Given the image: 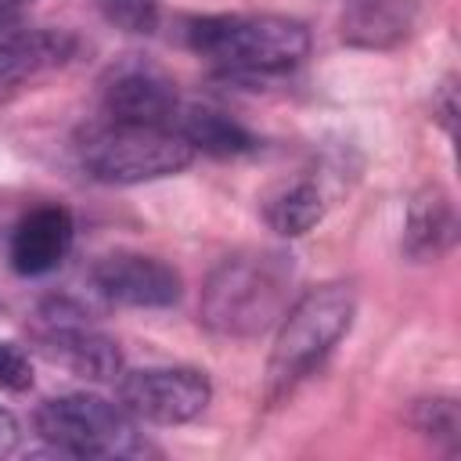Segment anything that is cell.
<instances>
[{
	"instance_id": "obj_17",
	"label": "cell",
	"mask_w": 461,
	"mask_h": 461,
	"mask_svg": "<svg viewBox=\"0 0 461 461\" xmlns=\"http://www.w3.org/2000/svg\"><path fill=\"white\" fill-rule=\"evenodd\" d=\"M414 425L425 436L454 439L457 436V403L454 400H421L414 407Z\"/></svg>"
},
{
	"instance_id": "obj_19",
	"label": "cell",
	"mask_w": 461,
	"mask_h": 461,
	"mask_svg": "<svg viewBox=\"0 0 461 461\" xmlns=\"http://www.w3.org/2000/svg\"><path fill=\"white\" fill-rule=\"evenodd\" d=\"M18 439H22V425H18V418H14L7 407H0V457L14 454V450H18Z\"/></svg>"
},
{
	"instance_id": "obj_12",
	"label": "cell",
	"mask_w": 461,
	"mask_h": 461,
	"mask_svg": "<svg viewBox=\"0 0 461 461\" xmlns=\"http://www.w3.org/2000/svg\"><path fill=\"white\" fill-rule=\"evenodd\" d=\"M418 0H346L342 40L357 47H389L411 32Z\"/></svg>"
},
{
	"instance_id": "obj_9",
	"label": "cell",
	"mask_w": 461,
	"mask_h": 461,
	"mask_svg": "<svg viewBox=\"0 0 461 461\" xmlns=\"http://www.w3.org/2000/svg\"><path fill=\"white\" fill-rule=\"evenodd\" d=\"M72 249V216L61 205H40L11 230V267L22 277H43L65 263Z\"/></svg>"
},
{
	"instance_id": "obj_3",
	"label": "cell",
	"mask_w": 461,
	"mask_h": 461,
	"mask_svg": "<svg viewBox=\"0 0 461 461\" xmlns=\"http://www.w3.org/2000/svg\"><path fill=\"white\" fill-rule=\"evenodd\" d=\"M184 40L194 54L249 76L295 68L310 54V32L285 14H205L191 18Z\"/></svg>"
},
{
	"instance_id": "obj_18",
	"label": "cell",
	"mask_w": 461,
	"mask_h": 461,
	"mask_svg": "<svg viewBox=\"0 0 461 461\" xmlns=\"http://www.w3.org/2000/svg\"><path fill=\"white\" fill-rule=\"evenodd\" d=\"M32 385V364L14 342H0V389L22 393Z\"/></svg>"
},
{
	"instance_id": "obj_16",
	"label": "cell",
	"mask_w": 461,
	"mask_h": 461,
	"mask_svg": "<svg viewBox=\"0 0 461 461\" xmlns=\"http://www.w3.org/2000/svg\"><path fill=\"white\" fill-rule=\"evenodd\" d=\"M97 7L122 32H155L158 25V0H97Z\"/></svg>"
},
{
	"instance_id": "obj_11",
	"label": "cell",
	"mask_w": 461,
	"mask_h": 461,
	"mask_svg": "<svg viewBox=\"0 0 461 461\" xmlns=\"http://www.w3.org/2000/svg\"><path fill=\"white\" fill-rule=\"evenodd\" d=\"M76 40L58 29H25L0 36V90H11L72 58Z\"/></svg>"
},
{
	"instance_id": "obj_4",
	"label": "cell",
	"mask_w": 461,
	"mask_h": 461,
	"mask_svg": "<svg viewBox=\"0 0 461 461\" xmlns=\"http://www.w3.org/2000/svg\"><path fill=\"white\" fill-rule=\"evenodd\" d=\"M194 148L173 126L101 122L79 140V166L101 184H148L187 169Z\"/></svg>"
},
{
	"instance_id": "obj_1",
	"label": "cell",
	"mask_w": 461,
	"mask_h": 461,
	"mask_svg": "<svg viewBox=\"0 0 461 461\" xmlns=\"http://www.w3.org/2000/svg\"><path fill=\"white\" fill-rule=\"evenodd\" d=\"M295 270L281 252L227 256L202 288V324L216 335L249 339L267 331L288 310Z\"/></svg>"
},
{
	"instance_id": "obj_6",
	"label": "cell",
	"mask_w": 461,
	"mask_h": 461,
	"mask_svg": "<svg viewBox=\"0 0 461 461\" xmlns=\"http://www.w3.org/2000/svg\"><path fill=\"white\" fill-rule=\"evenodd\" d=\"M212 400L209 375L198 367H140L119 375V403L137 421L184 425Z\"/></svg>"
},
{
	"instance_id": "obj_15",
	"label": "cell",
	"mask_w": 461,
	"mask_h": 461,
	"mask_svg": "<svg viewBox=\"0 0 461 461\" xmlns=\"http://www.w3.org/2000/svg\"><path fill=\"white\" fill-rule=\"evenodd\" d=\"M324 205H328V202H324L321 187H317L313 180H299V184L277 191V194L267 202L263 216H267V223H270L277 234L299 238V234H306L310 227L321 223Z\"/></svg>"
},
{
	"instance_id": "obj_2",
	"label": "cell",
	"mask_w": 461,
	"mask_h": 461,
	"mask_svg": "<svg viewBox=\"0 0 461 461\" xmlns=\"http://www.w3.org/2000/svg\"><path fill=\"white\" fill-rule=\"evenodd\" d=\"M357 313V295L342 281L306 288L277 321V339L267 360V400H285L299 382H306L328 353L342 342Z\"/></svg>"
},
{
	"instance_id": "obj_5",
	"label": "cell",
	"mask_w": 461,
	"mask_h": 461,
	"mask_svg": "<svg viewBox=\"0 0 461 461\" xmlns=\"http://www.w3.org/2000/svg\"><path fill=\"white\" fill-rule=\"evenodd\" d=\"M36 432L76 457H133L144 454V439L137 432V418L122 411V403H108L94 393H72L40 403Z\"/></svg>"
},
{
	"instance_id": "obj_7",
	"label": "cell",
	"mask_w": 461,
	"mask_h": 461,
	"mask_svg": "<svg viewBox=\"0 0 461 461\" xmlns=\"http://www.w3.org/2000/svg\"><path fill=\"white\" fill-rule=\"evenodd\" d=\"M90 281L97 295H104L108 303L133 306V310L173 306L184 292L180 274L158 256H144V252H112L97 259L90 270Z\"/></svg>"
},
{
	"instance_id": "obj_20",
	"label": "cell",
	"mask_w": 461,
	"mask_h": 461,
	"mask_svg": "<svg viewBox=\"0 0 461 461\" xmlns=\"http://www.w3.org/2000/svg\"><path fill=\"white\" fill-rule=\"evenodd\" d=\"M14 4H25V0H14Z\"/></svg>"
},
{
	"instance_id": "obj_8",
	"label": "cell",
	"mask_w": 461,
	"mask_h": 461,
	"mask_svg": "<svg viewBox=\"0 0 461 461\" xmlns=\"http://www.w3.org/2000/svg\"><path fill=\"white\" fill-rule=\"evenodd\" d=\"M176 108V83L155 65H119L104 79V115L112 122L173 126Z\"/></svg>"
},
{
	"instance_id": "obj_10",
	"label": "cell",
	"mask_w": 461,
	"mask_h": 461,
	"mask_svg": "<svg viewBox=\"0 0 461 461\" xmlns=\"http://www.w3.org/2000/svg\"><path fill=\"white\" fill-rule=\"evenodd\" d=\"M43 349L50 360L65 364L68 371L94 378V382H108L122 375V353L119 346L101 335L97 328L72 321L65 313H50L47 317V331H43Z\"/></svg>"
},
{
	"instance_id": "obj_13",
	"label": "cell",
	"mask_w": 461,
	"mask_h": 461,
	"mask_svg": "<svg viewBox=\"0 0 461 461\" xmlns=\"http://www.w3.org/2000/svg\"><path fill=\"white\" fill-rule=\"evenodd\" d=\"M173 130L194 148V151H205V155H216V158H230V155H245L256 148V137L230 115L216 112V108H176L173 115Z\"/></svg>"
},
{
	"instance_id": "obj_14",
	"label": "cell",
	"mask_w": 461,
	"mask_h": 461,
	"mask_svg": "<svg viewBox=\"0 0 461 461\" xmlns=\"http://www.w3.org/2000/svg\"><path fill=\"white\" fill-rule=\"evenodd\" d=\"M454 205L443 191H425L411 202L407 209V227H403V249L414 259H436L454 245Z\"/></svg>"
}]
</instances>
